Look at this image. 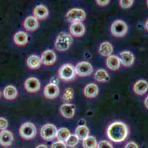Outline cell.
Wrapping results in <instances>:
<instances>
[{
	"mask_svg": "<svg viewBox=\"0 0 148 148\" xmlns=\"http://www.w3.org/2000/svg\"><path fill=\"white\" fill-rule=\"evenodd\" d=\"M128 31V28L125 22L118 19L114 21L111 26V33L115 37H123Z\"/></svg>",
	"mask_w": 148,
	"mask_h": 148,
	"instance_id": "obj_5",
	"label": "cell"
},
{
	"mask_svg": "<svg viewBox=\"0 0 148 148\" xmlns=\"http://www.w3.org/2000/svg\"><path fill=\"white\" fill-rule=\"evenodd\" d=\"M19 134L21 138L26 140L33 139L37 134V129L32 122H25L19 128Z\"/></svg>",
	"mask_w": 148,
	"mask_h": 148,
	"instance_id": "obj_3",
	"label": "cell"
},
{
	"mask_svg": "<svg viewBox=\"0 0 148 148\" xmlns=\"http://www.w3.org/2000/svg\"><path fill=\"white\" fill-rule=\"evenodd\" d=\"M133 89L136 94L139 96L145 94L148 90V82L144 79L138 80L134 84Z\"/></svg>",
	"mask_w": 148,
	"mask_h": 148,
	"instance_id": "obj_18",
	"label": "cell"
},
{
	"mask_svg": "<svg viewBox=\"0 0 148 148\" xmlns=\"http://www.w3.org/2000/svg\"><path fill=\"white\" fill-rule=\"evenodd\" d=\"M25 88L29 93H36L41 89V82L38 79L30 77L25 81Z\"/></svg>",
	"mask_w": 148,
	"mask_h": 148,
	"instance_id": "obj_10",
	"label": "cell"
},
{
	"mask_svg": "<svg viewBox=\"0 0 148 148\" xmlns=\"http://www.w3.org/2000/svg\"><path fill=\"white\" fill-rule=\"evenodd\" d=\"M97 142L95 137L88 136L83 141V148H97Z\"/></svg>",
	"mask_w": 148,
	"mask_h": 148,
	"instance_id": "obj_28",
	"label": "cell"
},
{
	"mask_svg": "<svg viewBox=\"0 0 148 148\" xmlns=\"http://www.w3.org/2000/svg\"><path fill=\"white\" fill-rule=\"evenodd\" d=\"M70 135H71V133H70V131L69 129L66 128V127H62V128L59 129L58 130L56 138L58 140V142H66V141L68 139Z\"/></svg>",
	"mask_w": 148,
	"mask_h": 148,
	"instance_id": "obj_27",
	"label": "cell"
},
{
	"mask_svg": "<svg viewBox=\"0 0 148 148\" xmlns=\"http://www.w3.org/2000/svg\"><path fill=\"white\" fill-rule=\"evenodd\" d=\"M56 59L57 56L56 53L52 50H47L41 55V63L47 66H50L56 63Z\"/></svg>",
	"mask_w": 148,
	"mask_h": 148,
	"instance_id": "obj_13",
	"label": "cell"
},
{
	"mask_svg": "<svg viewBox=\"0 0 148 148\" xmlns=\"http://www.w3.org/2000/svg\"><path fill=\"white\" fill-rule=\"evenodd\" d=\"M84 96L87 98H95L99 93V88L95 83H90L86 85L83 90Z\"/></svg>",
	"mask_w": 148,
	"mask_h": 148,
	"instance_id": "obj_20",
	"label": "cell"
},
{
	"mask_svg": "<svg viewBox=\"0 0 148 148\" xmlns=\"http://www.w3.org/2000/svg\"><path fill=\"white\" fill-rule=\"evenodd\" d=\"M120 63L125 67H130L133 65L135 61V57L133 53L130 51H125L119 54Z\"/></svg>",
	"mask_w": 148,
	"mask_h": 148,
	"instance_id": "obj_12",
	"label": "cell"
},
{
	"mask_svg": "<svg viewBox=\"0 0 148 148\" xmlns=\"http://www.w3.org/2000/svg\"><path fill=\"white\" fill-rule=\"evenodd\" d=\"M58 76L65 81H72L76 76L75 67L71 64L63 65L58 70Z\"/></svg>",
	"mask_w": 148,
	"mask_h": 148,
	"instance_id": "obj_4",
	"label": "cell"
},
{
	"mask_svg": "<svg viewBox=\"0 0 148 148\" xmlns=\"http://www.w3.org/2000/svg\"><path fill=\"white\" fill-rule=\"evenodd\" d=\"M113 51H114L113 46L111 43H110L109 42H104L99 46V53L103 56H110L111 55H112Z\"/></svg>",
	"mask_w": 148,
	"mask_h": 148,
	"instance_id": "obj_25",
	"label": "cell"
},
{
	"mask_svg": "<svg viewBox=\"0 0 148 148\" xmlns=\"http://www.w3.org/2000/svg\"><path fill=\"white\" fill-rule=\"evenodd\" d=\"M13 142V135L8 130H2L0 132V145L3 147H8Z\"/></svg>",
	"mask_w": 148,
	"mask_h": 148,
	"instance_id": "obj_16",
	"label": "cell"
},
{
	"mask_svg": "<svg viewBox=\"0 0 148 148\" xmlns=\"http://www.w3.org/2000/svg\"><path fill=\"white\" fill-rule=\"evenodd\" d=\"M144 103H145V106L146 107V108H147V109H148V96H147L146 99H145V101H144Z\"/></svg>",
	"mask_w": 148,
	"mask_h": 148,
	"instance_id": "obj_37",
	"label": "cell"
},
{
	"mask_svg": "<svg viewBox=\"0 0 148 148\" xmlns=\"http://www.w3.org/2000/svg\"><path fill=\"white\" fill-rule=\"evenodd\" d=\"M51 148H67L65 142H54L52 145H51Z\"/></svg>",
	"mask_w": 148,
	"mask_h": 148,
	"instance_id": "obj_34",
	"label": "cell"
},
{
	"mask_svg": "<svg viewBox=\"0 0 148 148\" xmlns=\"http://www.w3.org/2000/svg\"><path fill=\"white\" fill-rule=\"evenodd\" d=\"M86 12L81 8H72L67 12L66 18L67 21L72 23L82 22L86 19Z\"/></svg>",
	"mask_w": 148,
	"mask_h": 148,
	"instance_id": "obj_6",
	"label": "cell"
},
{
	"mask_svg": "<svg viewBox=\"0 0 148 148\" xmlns=\"http://www.w3.org/2000/svg\"><path fill=\"white\" fill-rule=\"evenodd\" d=\"M60 112L62 116L66 119H72L75 116V106L70 103L63 104L60 106Z\"/></svg>",
	"mask_w": 148,
	"mask_h": 148,
	"instance_id": "obj_14",
	"label": "cell"
},
{
	"mask_svg": "<svg viewBox=\"0 0 148 148\" xmlns=\"http://www.w3.org/2000/svg\"><path fill=\"white\" fill-rule=\"evenodd\" d=\"M41 59L38 56L32 55L28 57L27 60V65L28 67L32 70H37L39 68L41 65Z\"/></svg>",
	"mask_w": 148,
	"mask_h": 148,
	"instance_id": "obj_23",
	"label": "cell"
},
{
	"mask_svg": "<svg viewBox=\"0 0 148 148\" xmlns=\"http://www.w3.org/2000/svg\"><path fill=\"white\" fill-rule=\"evenodd\" d=\"M128 133L129 129L127 124L119 121L113 122L107 129V135L109 139L116 143L124 142Z\"/></svg>",
	"mask_w": 148,
	"mask_h": 148,
	"instance_id": "obj_1",
	"label": "cell"
},
{
	"mask_svg": "<svg viewBox=\"0 0 148 148\" xmlns=\"http://www.w3.org/2000/svg\"><path fill=\"white\" fill-rule=\"evenodd\" d=\"M58 130L56 125L52 124H44L41 129V136L45 141L50 142L57 136Z\"/></svg>",
	"mask_w": 148,
	"mask_h": 148,
	"instance_id": "obj_7",
	"label": "cell"
},
{
	"mask_svg": "<svg viewBox=\"0 0 148 148\" xmlns=\"http://www.w3.org/2000/svg\"><path fill=\"white\" fill-rule=\"evenodd\" d=\"M97 148H114L113 145L108 141L103 140L100 141L99 143H97Z\"/></svg>",
	"mask_w": 148,
	"mask_h": 148,
	"instance_id": "obj_32",
	"label": "cell"
},
{
	"mask_svg": "<svg viewBox=\"0 0 148 148\" xmlns=\"http://www.w3.org/2000/svg\"><path fill=\"white\" fill-rule=\"evenodd\" d=\"M125 148H139L138 145L134 142H129L126 144Z\"/></svg>",
	"mask_w": 148,
	"mask_h": 148,
	"instance_id": "obj_35",
	"label": "cell"
},
{
	"mask_svg": "<svg viewBox=\"0 0 148 148\" xmlns=\"http://www.w3.org/2000/svg\"><path fill=\"white\" fill-rule=\"evenodd\" d=\"M86 32V28L82 22H74L71 24L69 27L70 35H72L75 37H81Z\"/></svg>",
	"mask_w": 148,
	"mask_h": 148,
	"instance_id": "obj_11",
	"label": "cell"
},
{
	"mask_svg": "<svg viewBox=\"0 0 148 148\" xmlns=\"http://www.w3.org/2000/svg\"><path fill=\"white\" fill-rule=\"evenodd\" d=\"M72 43V36L67 33L61 32L57 36L56 41V47L58 51L64 52L67 51Z\"/></svg>",
	"mask_w": 148,
	"mask_h": 148,
	"instance_id": "obj_2",
	"label": "cell"
},
{
	"mask_svg": "<svg viewBox=\"0 0 148 148\" xmlns=\"http://www.w3.org/2000/svg\"><path fill=\"white\" fill-rule=\"evenodd\" d=\"M38 26H39L38 21L33 16H27L24 22V28L27 31L33 32V31H36Z\"/></svg>",
	"mask_w": 148,
	"mask_h": 148,
	"instance_id": "obj_17",
	"label": "cell"
},
{
	"mask_svg": "<svg viewBox=\"0 0 148 148\" xmlns=\"http://www.w3.org/2000/svg\"><path fill=\"white\" fill-rule=\"evenodd\" d=\"M97 4L99 6H106V5H108L110 3L109 0H104V1H101V0H97L96 1Z\"/></svg>",
	"mask_w": 148,
	"mask_h": 148,
	"instance_id": "obj_36",
	"label": "cell"
},
{
	"mask_svg": "<svg viewBox=\"0 0 148 148\" xmlns=\"http://www.w3.org/2000/svg\"><path fill=\"white\" fill-rule=\"evenodd\" d=\"M8 127V120L4 117H0V130H7Z\"/></svg>",
	"mask_w": 148,
	"mask_h": 148,
	"instance_id": "obj_33",
	"label": "cell"
},
{
	"mask_svg": "<svg viewBox=\"0 0 148 148\" xmlns=\"http://www.w3.org/2000/svg\"><path fill=\"white\" fill-rule=\"evenodd\" d=\"M95 79L99 82H106L109 81L111 79V77L108 75V73L104 69H99L95 73Z\"/></svg>",
	"mask_w": 148,
	"mask_h": 148,
	"instance_id": "obj_26",
	"label": "cell"
},
{
	"mask_svg": "<svg viewBox=\"0 0 148 148\" xmlns=\"http://www.w3.org/2000/svg\"><path fill=\"white\" fill-rule=\"evenodd\" d=\"M75 135L79 140L83 141L89 136V129L86 125H79L75 129Z\"/></svg>",
	"mask_w": 148,
	"mask_h": 148,
	"instance_id": "obj_24",
	"label": "cell"
},
{
	"mask_svg": "<svg viewBox=\"0 0 148 148\" xmlns=\"http://www.w3.org/2000/svg\"><path fill=\"white\" fill-rule=\"evenodd\" d=\"M0 97H1V91H0Z\"/></svg>",
	"mask_w": 148,
	"mask_h": 148,
	"instance_id": "obj_41",
	"label": "cell"
},
{
	"mask_svg": "<svg viewBox=\"0 0 148 148\" xmlns=\"http://www.w3.org/2000/svg\"><path fill=\"white\" fill-rule=\"evenodd\" d=\"M145 29H146L147 31H148V19L147 20V21H146V22H145Z\"/></svg>",
	"mask_w": 148,
	"mask_h": 148,
	"instance_id": "obj_39",
	"label": "cell"
},
{
	"mask_svg": "<svg viewBox=\"0 0 148 148\" xmlns=\"http://www.w3.org/2000/svg\"><path fill=\"white\" fill-rule=\"evenodd\" d=\"M44 94L48 99H54L60 94V88L57 85L52 83L47 84L44 89Z\"/></svg>",
	"mask_w": 148,
	"mask_h": 148,
	"instance_id": "obj_9",
	"label": "cell"
},
{
	"mask_svg": "<svg viewBox=\"0 0 148 148\" xmlns=\"http://www.w3.org/2000/svg\"><path fill=\"white\" fill-rule=\"evenodd\" d=\"M74 94H75L74 93V90L72 88H66L64 90V93L63 94V96H62V99L65 102H69V101L73 99Z\"/></svg>",
	"mask_w": 148,
	"mask_h": 148,
	"instance_id": "obj_29",
	"label": "cell"
},
{
	"mask_svg": "<svg viewBox=\"0 0 148 148\" xmlns=\"http://www.w3.org/2000/svg\"><path fill=\"white\" fill-rule=\"evenodd\" d=\"M134 2V0H120L119 1V5L124 9H127V8H130L133 5Z\"/></svg>",
	"mask_w": 148,
	"mask_h": 148,
	"instance_id": "obj_31",
	"label": "cell"
},
{
	"mask_svg": "<svg viewBox=\"0 0 148 148\" xmlns=\"http://www.w3.org/2000/svg\"><path fill=\"white\" fill-rule=\"evenodd\" d=\"M79 142L78 138L75 135V134H71L70 136L69 137L68 139L66 141V146L70 147H74L76 146Z\"/></svg>",
	"mask_w": 148,
	"mask_h": 148,
	"instance_id": "obj_30",
	"label": "cell"
},
{
	"mask_svg": "<svg viewBox=\"0 0 148 148\" xmlns=\"http://www.w3.org/2000/svg\"><path fill=\"white\" fill-rule=\"evenodd\" d=\"M4 97L8 100H13L18 96V90L13 85H8L4 88Z\"/></svg>",
	"mask_w": 148,
	"mask_h": 148,
	"instance_id": "obj_22",
	"label": "cell"
},
{
	"mask_svg": "<svg viewBox=\"0 0 148 148\" xmlns=\"http://www.w3.org/2000/svg\"><path fill=\"white\" fill-rule=\"evenodd\" d=\"M36 148H48V147L45 145H38Z\"/></svg>",
	"mask_w": 148,
	"mask_h": 148,
	"instance_id": "obj_38",
	"label": "cell"
},
{
	"mask_svg": "<svg viewBox=\"0 0 148 148\" xmlns=\"http://www.w3.org/2000/svg\"><path fill=\"white\" fill-rule=\"evenodd\" d=\"M33 15L37 19L44 20L49 16V10L45 5H38L33 9Z\"/></svg>",
	"mask_w": 148,
	"mask_h": 148,
	"instance_id": "obj_15",
	"label": "cell"
},
{
	"mask_svg": "<svg viewBox=\"0 0 148 148\" xmlns=\"http://www.w3.org/2000/svg\"><path fill=\"white\" fill-rule=\"evenodd\" d=\"M29 37L25 31H18L13 36V41L15 44L18 46H25L28 43Z\"/></svg>",
	"mask_w": 148,
	"mask_h": 148,
	"instance_id": "obj_19",
	"label": "cell"
},
{
	"mask_svg": "<svg viewBox=\"0 0 148 148\" xmlns=\"http://www.w3.org/2000/svg\"><path fill=\"white\" fill-rule=\"evenodd\" d=\"M70 148H76V147H70Z\"/></svg>",
	"mask_w": 148,
	"mask_h": 148,
	"instance_id": "obj_42",
	"label": "cell"
},
{
	"mask_svg": "<svg viewBox=\"0 0 148 148\" xmlns=\"http://www.w3.org/2000/svg\"><path fill=\"white\" fill-rule=\"evenodd\" d=\"M76 75L81 77L88 76L93 73V67L91 63L86 61L79 62L75 67Z\"/></svg>",
	"mask_w": 148,
	"mask_h": 148,
	"instance_id": "obj_8",
	"label": "cell"
},
{
	"mask_svg": "<svg viewBox=\"0 0 148 148\" xmlns=\"http://www.w3.org/2000/svg\"><path fill=\"white\" fill-rule=\"evenodd\" d=\"M106 64L108 68L111 70H117L121 65L119 58L115 55H111L108 57Z\"/></svg>",
	"mask_w": 148,
	"mask_h": 148,
	"instance_id": "obj_21",
	"label": "cell"
},
{
	"mask_svg": "<svg viewBox=\"0 0 148 148\" xmlns=\"http://www.w3.org/2000/svg\"><path fill=\"white\" fill-rule=\"evenodd\" d=\"M147 7H148V0L147 1Z\"/></svg>",
	"mask_w": 148,
	"mask_h": 148,
	"instance_id": "obj_40",
	"label": "cell"
}]
</instances>
